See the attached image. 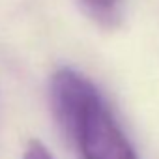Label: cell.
<instances>
[{
	"instance_id": "obj_1",
	"label": "cell",
	"mask_w": 159,
	"mask_h": 159,
	"mask_svg": "<svg viewBox=\"0 0 159 159\" xmlns=\"http://www.w3.org/2000/svg\"><path fill=\"white\" fill-rule=\"evenodd\" d=\"M52 112L81 159H139L94 83L71 67L51 79Z\"/></svg>"
},
{
	"instance_id": "obj_2",
	"label": "cell",
	"mask_w": 159,
	"mask_h": 159,
	"mask_svg": "<svg viewBox=\"0 0 159 159\" xmlns=\"http://www.w3.org/2000/svg\"><path fill=\"white\" fill-rule=\"evenodd\" d=\"M79 2H81L92 15H96L99 19H109L114 13L120 0H79Z\"/></svg>"
},
{
	"instance_id": "obj_3",
	"label": "cell",
	"mask_w": 159,
	"mask_h": 159,
	"mask_svg": "<svg viewBox=\"0 0 159 159\" xmlns=\"http://www.w3.org/2000/svg\"><path fill=\"white\" fill-rule=\"evenodd\" d=\"M23 159H54L52 153L47 150V146L39 140H30L25 148Z\"/></svg>"
}]
</instances>
